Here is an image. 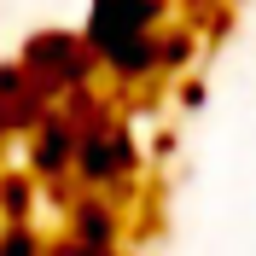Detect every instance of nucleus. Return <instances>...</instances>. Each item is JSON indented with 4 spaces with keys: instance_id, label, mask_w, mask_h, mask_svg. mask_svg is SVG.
<instances>
[{
    "instance_id": "obj_2",
    "label": "nucleus",
    "mask_w": 256,
    "mask_h": 256,
    "mask_svg": "<svg viewBox=\"0 0 256 256\" xmlns=\"http://www.w3.org/2000/svg\"><path fill=\"white\" fill-rule=\"evenodd\" d=\"M24 70H30L52 99H58V94L76 99V94H88L99 58H94V47H88V35H58V30H52V35H35V41H30Z\"/></svg>"
},
{
    "instance_id": "obj_5",
    "label": "nucleus",
    "mask_w": 256,
    "mask_h": 256,
    "mask_svg": "<svg viewBox=\"0 0 256 256\" xmlns=\"http://www.w3.org/2000/svg\"><path fill=\"white\" fill-rule=\"evenodd\" d=\"M0 256H41V244H35L30 227H12V233L0 239Z\"/></svg>"
},
{
    "instance_id": "obj_4",
    "label": "nucleus",
    "mask_w": 256,
    "mask_h": 256,
    "mask_svg": "<svg viewBox=\"0 0 256 256\" xmlns=\"http://www.w3.org/2000/svg\"><path fill=\"white\" fill-rule=\"evenodd\" d=\"M47 116H52V94L24 70V64H12V70L0 76V128H30L35 134Z\"/></svg>"
},
{
    "instance_id": "obj_3",
    "label": "nucleus",
    "mask_w": 256,
    "mask_h": 256,
    "mask_svg": "<svg viewBox=\"0 0 256 256\" xmlns=\"http://www.w3.org/2000/svg\"><path fill=\"white\" fill-rule=\"evenodd\" d=\"M134 169H140V152H134V140H128V128L111 122L105 111H94L88 122H82L76 175L88 180V186H116V180H128Z\"/></svg>"
},
{
    "instance_id": "obj_1",
    "label": "nucleus",
    "mask_w": 256,
    "mask_h": 256,
    "mask_svg": "<svg viewBox=\"0 0 256 256\" xmlns=\"http://www.w3.org/2000/svg\"><path fill=\"white\" fill-rule=\"evenodd\" d=\"M163 0H94L88 12V47L99 70L116 82H146L163 70Z\"/></svg>"
}]
</instances>
